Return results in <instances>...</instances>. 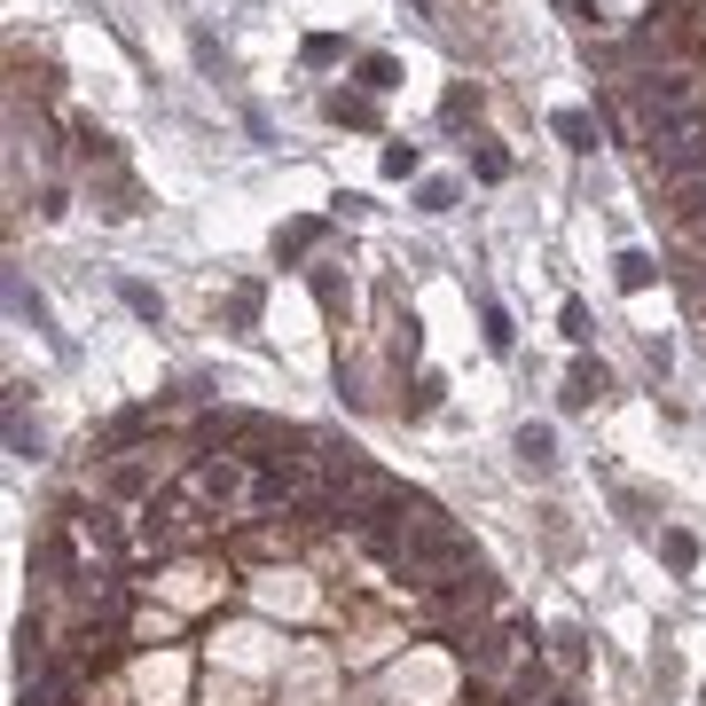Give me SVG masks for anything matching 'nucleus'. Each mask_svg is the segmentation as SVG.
I'll return each mask as SVG.
<instances>
[{
  "label": "nucleus",
  "mask_w": 706,
  "mask_h": 706,
  "mask_svg": "<svg viewBox=\"0 0 706 706\" xmlns=\"http://www.w3.org/2000/svg\"><path fill=\"white\" fill-rule=\"evenodd\" d=\"M706 103V79L698 71H683V63H667V71H636L629 79V111H636V126L652 134L660 118H683V111H698Z\"/></svg>",
  "instance_id": "nucleus-1"
},
{
  "label": "nucleus",
  "mask_w": 706,
  "mask_h": 706,
  "mask_svg": "<svg viewBox=\"0 0 706 706\" xmlns=\"http://www.w3.org/2000/svg\"><path fill=\"white\" fill-rule=\"evenodd\" d=\"M652 173H660L667 189L698 181V173H706V134H691V142H675V149H652Z\"/></svg>",
  "instance_id": "nucleus-2"
},
{
  "label": "nucleus",
  "mask_w": 706,
  "mask_h": 706,
  "mask_svg": "<svg viewBox=\"0 0 706 706\" xmlns=\"http://www.w3.org/2000/svg\"><path fill=\"white\" fill-rule=\"evenodd\" d=\"M604 393H612V377H604L596 362H581V370L565 377V408H589V401H604Z\"/></svg>",
  "instance_id": "nucleus-3"
},
{
  "label": "nucleus",
  "mask_w": 706,
  "mask_h": 706,
  "mask_svg": "<svg viewBox=\"0 0 706 706\" xmlns=\"http://www.w3.org/2000/svg\"><path fill=\"white\" fill-rule=\"evenodd\" d=\"M675 220H683V228H706V173L675 189Z\"/></svg>",
  "instance_id": "nucleus-4"
},
{
  "label": "nucleus",
  "mask_w": 706,
  "mask_h": 706,
  "mask_svg": "<svg viewBox=\"0 0 706 706\" xmlns=\"http://www.w3.org/2000/svg\"><path fill=\"white\" fill-rule=\"evenodd\" d=\"M518 456H526V464L542 471V464H558V439H550L542 424H526V432H518Z\"/></svg>",
  "instance_id": "nucleus-5"
},
{
  "label": "nucleus",
  "mask_w": 706,
  "mask_h": 706,
  "mask_svg": "<svg viewBox=\"0 0 706 706\" xmlns=\"http://www.w3.org/2000/svg\"><path fill=\"white\" fill-rule=\"evenodd\" d=\"M652 283V251H621V291H644Z\"/></svg>",
  "instance_id": "nucleus-6"
},
{
  "label": "nucleus",
  "mask_w": 706,
  "mask_h": 706,
  "mask_svg": "<svg viewBox=\"0 0 706 706\" xmlns=\"http://www.w3.org/2000/svg\"><path fill=\"white\" fill-rule=\"evenodd\" d=\"M660 550H667V565H675V573H691V565H698V542H691V534H660Z\"/></svg>",
  "instance_id": "nucleus-7"
},
{
  "label": "nucleus",
  "mask_w": 706,
  "mask_h": 706,
  "mask_svg": "<svg viewBox=\"0 0 706 706\" xmlns=\"http://www.w3.org/2000/svg\"><path fill=\"white\" fill-rule=\"evenodd\" d=\"M558 134H565V142H573V149H589V142H596V126H589V118H581V111H565V118H558Z\"/></svg>",
  "instance_id": "nucleus-8"
},
{
  "label": "nucleus",
  "mask_w": 706,
  "mask_h": 706,
  "mask_svg": "<svg viewBox=\"0 0 706 706\" xmlns=\"http://www.w3.org/2000/svg\"><path fill=\"white\" fill-rule=\"evenodd\" d=\"M487 345L510 353V314H502V307H487Z\"/></svg>",
  "instance_id": "nucleus-9"
},
{
  "label": "nucleus",
  "mask_w": 706,
  "mask_h": 706,
  "mask_svg": "<svg viewBox=\"0 0 706 706\" xmlns=\"http://www.w3.org/2000/svg\"><path fill=\"white\" fill-rule=\"evenodd\" d=\"M542 706H581V698H573V691H558V698H542Z\"/></svg>",
  "instance_id": "nucleus-10"
},
{
  "label": "nucleus",
  "mask_w": 706,
  "mask_h": 706,
  "mask_svg": "<svg viewBox=\"0 0 706 706\" xmlns=\"http://www.w3.org/2000/svg\"><path fill=\"white\" fill-rule=\"evenodd\" d=\"M691 243H698V251H706V228H691Z\"/></svg>",
  "instance_id": "nucleus-11"
}]
</instances>
